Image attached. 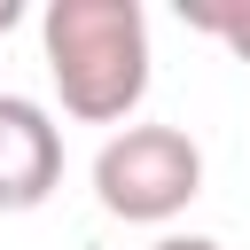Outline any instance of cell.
Returning a JSON list of instances; mask_svg holds the SVG:
<instances>
[{"mask_svg": "<svg viewBox=\"0 0 250 250\" xmlns=\"http://www.w3.org/2000/svg\"><path fill=\"white\" fill-rule=\"evenodd\" d=\"M39 47H47V78L62 94V117L125 133V117L148 94V16H141V0H47Z\"/></svg>", "mask_w": 250, "mask_h": 250, "instance_id": "cell-1", "label": "cell"}, {"mask_svg": "<svg viewBox=\"0 0 250 250\" xmlns=\"http://www.w3.org/2000/svg\"><path fill=\"white\" fill-rule=\"evenodd\" d=\"M203 195V148L180 125H125L94 156V203L133 227H164Z\"/></svg>", "mask_w": 250, "mask_h": 250, "instance_id": "cell-2", "label": "cell"}, {"mask_svg": "<svg viewBox=\"0 0 250 250\" xmlns=\"http://www.w3.org/2000/svg\"><path fill=\"white\" fill-rule=\"evenodd\" d=\"M62 188V125L31 94H0V211H39Z\"/></svg>", "mask_w": 250, "mask_h": 250, "instance_id": "cell-3", "label": "cell"}, {"mask_svg": "<svg viewBox=\"0 0 250 250\" xmlns=\"http://www.w3.org/2000/svg\"><path fill=\"white\" fill-rule=\"evenodd\" d=\"M180 16H188V31H203L234 62H250V0H180Z\"/></svg>", "mask_w": 250, "mask_h": 250, "instance_id": "cell-4", "label": "cell"}, {"mask_svg": "<svg viewBox=\"0 0 250 250\" xmlns=\"http://www.w3.org/2000/svg\"><path fill=\"white\" fill-rule=\"evenodd\" d=\"M148 250H227V242H211V234H156Z\"/></svg>", "mask_w": 250, "mask_h": 250, "instance_id": "cell-5", "label": "cell"}, {"mask_svg": "<svg viewBox=\"0 0 250 250\" xmlns=\"http://www.w3.org/2000/svg\"><path fill=\"white\" fill-rule=\"evenodd\" d=\"M16 16H23V8H16V0H0V31H8V23H16Z\"/></svg>", "mask_w": 250, "mask_h": 250, "instance_id": "cell-6", "label": "cell"}]
</instances>
